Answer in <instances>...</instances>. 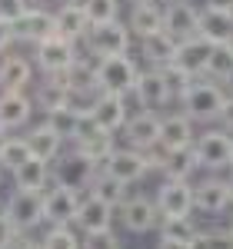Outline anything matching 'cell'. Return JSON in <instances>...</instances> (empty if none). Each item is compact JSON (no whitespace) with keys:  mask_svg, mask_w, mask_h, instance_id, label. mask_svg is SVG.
Here are the masks:
<instances>
[{"mask_svg":"<svg viewBox=\"0 0 233 249\" xmlns=\"http://www.w3.org/2000/svg\"><path fill=\"white\" fill-rule=\"evenodd\" d=\"M130 30H134V37H150L156 30H163V7L156 3V0H147V3H134V10H130Z\"/></svg>","mask_w":233,"mask_h":249,"instance_id":"cell-25","label":"cell"},{"mask_svg":"<svg viewBox=\"0 0 233 249\" xmlns=\"http://www.w3.org/2000/svg\"><path fill=\"white\" fill-rule=\"evenodd\" d=\"M134 96L143 110H160V107H167L174 100L170 83H167L160 67H150L147 73H140V80H136V87H134Z\"/></svg>","mask_w":233,"mask_h":249,"instance_id":"cell-12","label":"cell"},{"mask_svg":"<svg viewBox=\"0 0 233 249\" xmlns=\"http://www.w3.org/2000/svg\"><path fill=\"white\" fill-rule=\"evenodd\" d=\"M207 243H210V249H233V230L207 232Z\"/></svg>","mask_w":233,"mask_h":249,"instance_id":"cell-42","label":"cell"},{"mask_svg":"<svg viewBox=\"0 0 233 249\" xmlns=\"http://www.w3.org/2000/svg\"><path fill=\"white\" fill-rule=\"evenodd\" d=\"M14 40H17V37H14V20L0 17V53H3V50H7Z\"/></svg>","mask_w":233,"mask_h":249,"instance_id":"cell-43","label":"cell"},{"mask_svg":"<svg viewBox=\"0 0 233 249\" xmlns=\"http://www.w3.org/2000/svg\"><path fill=\"white\" fill-rule=\"evenodd\" d=\"M17 239H20V230L14 226V219L7 213H0V249H14Z\"/></svg>","mask_w":233,"mask_h":249,"instance_id":"cell-40","label":"cell"},{"mask_svg":"<svg viewBox=\"0 0 233 249\" xmlns=\"http://www.w3.org/2000/svg\"><path fill=\"white\" fill-rule=\"evenodd\" d=\"M74 43H77V40H67V37H60V34L40 40V43H37V63H40V70H43V73H63V70H70V67H74V60H77Z\"/></svg>","mask_w":233,"mask_h":249,"instance_id":"cell-8","label":"cell"},{"mask_svg":"<svg viewBox=\"0 0 233 249\" xmlns=\"http://www.w3.org/2000/svg\"><path fill=\"white\" fill-rule=\"evenodd\" d=\"M160 143H163L167 150H176V146H194V120H190L187 113L163 116Z\"/></svg>","mask_w":233,"mask_h":249,"instance_id":"cell-27","label":"cell"},{"mask_svg":"<svg viewBox=\"0 0 233 249\" xmlns=\"http://www.w3.org/2000/svg\"><path fill=\"white\" fill-rule=\"evenodd\" d=\"M160 130H163V120L156 116V110H140L136 116L127 120L123 136L134 150H150L154 143H160Z\"/></svg>","mask_w":233,"mask_h":249,"instance_id":"cell-15","label":"cell"},{"mask_svg":"<svg viewBox=\"0 0 233 249\" xmlns=\"http://www.w3.org/2000/svg\"><path fill=\"white\" fill-rule=\"evenodd\" d=\"M37 103H40V110H43V113H47V110H54V107L70 103V87H67V80L60 77V73H50V80H43V83H40Z\"/></svg>","mask_w":233,"mask_h":249,"instance_id":"cell-31","label":"cell"},{"mask_svg":"<svg viewBox=\"0 0 233 249\" xmlns=\"http://www.w3.org/2000/svg\"><path fill=\"white\" fill-rule=\"evenodd\" d=\"M34 156V150H30V140L27 136H17V140H7V146H3V156H0V163H3V170H17L20 163H27Z\"/></svg>","mask_w":233,"mask_h":249,"instance_id":"cell-34","label":"cell"},{"mask_svg":"<svg viewBox=\"0 0 233 249\" xmlns=\"http://www.w3.org/2000/svg\"><path fill=\"white\" fill-rule=\"evenodd\" d=\"M194 203H196V210L207 213V216L227 213V206H233L227 179H203L200 186H194Z\"/></svg>","mask_w":233,"mask_h":249,"instance_id":"cell-20","label":"cell"},{"mask_svg":"<svg viewBox=\"0 0 233 249\" xmlns=\"http://www.w3.org/2000/svg\"><path fill=\"white\" fill-rule=\"evenodd\" d=\"M34 113V100L17 90V93H0V126L3 130H20Z\"/></svg>","mask_w":233,"mask_h":249,"instance_id":"cell-24","label":"cell"},{"mask_svg":"<svg viewBox=\"0 0 233 249\" xmlns=\"http://www.w3.org/2000/svg\"><path fill=\"white\" fill-rule=\"evenodd\" d=\"M127 190H130V183H123V179L110 176L107 170H100L97 179H94V186H90V193L100 196V199H107L110 206H123V203H127Z\"/></svg>","mask_w":233,"mask_h":249,"instance_id":"cell-32","label":"cell"},{"mask_svg":"<svg viewBox=\"0 0 233 249\" xmlns=\"http://www.w3.org/2000/svg\"><path fill=\"white\" fill-rule=\"evenodd\" d=\"M196 170H200L196 146H176V150H170L167 160H163V173H167V179H190Z\"/></svg>","mask_w":233,"mask_h":249,"instance_id":"cell-28","label":"cell"},{"mask_svg":"<svg viewBox=\"0 0 233 249\" xmlns=\"http://www.w3.org/2000/svg\"><path fill=\"white\" fill-rule=\"evenodd\" d=\"M7 140H10V136H7V130L0 126V156H3V146H7Z\"/></svg>","mask_w":233,"mask_h":249,"instance_id":"cell-48","label":"cell"},{"mask_svg":"<svg viewBox=\"0 0 233 249\" xmlns=\"http://www.w3.org/2000/svg\"><path fill=\"white\" fill-rule=\"evenodd\" d=\"M43 249H83V239L67 226H50V232L43 236Z\"/></svg>","mask_w":233,"mask_h":249,"instance_id":"cell-36","label":"cell"},{"mask_svg":"<svg viewBox=\"0 0 233 249\" xmlns=\"http://www.w3.org/2000/svg\"><path fill=\"white\" fill-rule=\"evenodd\" d=\"M30 7V0H0V17L7 20H17L23 10Z\"/></svg>","mask_w":233,"mask_h":249,"instance_id":"cell-41","label":"cell"},{"mask_svg":"<svg viewBox=\"0 0 233 249\" xmlns=\"http://www.w3.org/2000/svg\"><path fill=\"white\" fill-rule=\"evenodd\" d=\"M83 249H123V246H120V236L107 226V230L83 232Z\"/></svg>","mask_w":233,"mask_h":249,"instance_id":"cell-39","label":"cell"},{"mask_svg":"<svg viewBox=\"0 0 233 249\" xmlns=\"http://www.w3.org/2000/svg\"><path fill=\"white\" fill-rule=\"evenodd\" d=\"M176 47H180V40H176L174 34H167V30H156V34L140 40V53H143V60H147L150 67H167V63H174Z\"/></svg>","mask_w":233,"mask_h":249,"instance_id":"cell-23","label":"cell"},{"mask_svg":"<svg viewBox=\"0 0 233 249\" xmlns=\"http://www.w3.org/2000/svg\"><path fill=\"white\" fill-rule=\"evenodd\" d=\"M100 170H107L110 176L123 179V183H136V179H143L154 166H150V160H147L143 150H134L130 146V150H114V153L103 160Z\"/></svg>","mask_w":233,"mask_h":249,"instance_id":"cell-10","label":"cell"},{"mask_svg":"<svg viewBox=\"0 0 233 249\" xmlns=\"http://www.w3.org/2000/svg\"><path fill=\"white\" fill-rule=\"evenodd\" d=\"M130 3H147V0H130Z\"/></svg>","mask_w":233,"mask_h":249,"instance_id":"cell-51","label":"cell"},{"mask_svg":"<svg viewBox=\"0 0 233 249\" xmlns=\"http://www.w3.org/2000/svg\"><path fill=\"white\" fill-rule=\"evenodd\" d=\"M163 30L174 34L176 40H190L200 34V7L190 0H170L163 7Z\"/></svg>","mask_w":233,"mask_h":249,"instance_id":"cell-11","label":"cell"},{"mask_svg":"<svg viewBox=\"0 0 233 249\" xmlns=\"http://www.w3.org/2000/svg\"><path fill=\"white\" fill-rule=\"evenodd\" d=\"M27 140H30V150H34V156H43V160H57L60 150H63V136H60L57 130H50L47 123L34 126V130L27 133Z\"/></svg>","mask_w":233,"mask_h":249,"instance_id":"cell-30","label":"cell"},{"mask_svg":"<svg viewBox=\"0 0 233 249\" xmlns=\"http://www.w3.org/2000/svg\"><path fill=\"white\" fill-rule=\"evenodd\" d=\"M200 37H207L210 43H230L233 40V10L230 7L207 3L200 10Z\"/></svg>","mask_w":233,"mask_h":249,"instance_id":"cell-18","label":"cell"},{"mask_svg":"<svg viewBox=\"0 0 233 249\" xmlns=\"http://www.w3.org/2000/svg\"><path fill=\"white\" fill-rule=\"evenodd\" d=\"M57 34V20L47 10H37V7H27L17 20H14V37L20 43H40V40L54 37Z\"/></svg>","mask_w":233,"mask_h":249,"instance_id":"cell-13","label":"cell"},{"mask_svg":"<svg viewBox=\"0 0 233 249\" xmlns=\"http://www.w3.org/2000/svg\"><path fill=\"white\" fill-rule=\"evenodd\" d=\"M160 236H170V239H183V243H194L200 230L190 216H176V219H163L160 223Z\"/></svg>","mask_w":233,"mask_h":249,"instance_id":"cell-35","label":"cell"},{"mask_svg":"<svg viewBox=\"0 0 233 249\" xmlns=\"http://www.w3.org/2000/svg\"><path fill=\"white\" fill-rule=\"evenodd\" d=\"M120 219L130 232H150L160 226V210H156V199L150 196H127V203L120 206Z\"/></svg>","mask_w":233,"mask_h":249,"instance_id":"cell-14","label":"cell"},{"mask_svg":"<svg viewBox=\"0 0 233 249\" xmlns=\"http://www.w3.org/2000/svg\"><path fill=\"white\" fill-rule=\"evenodd\" d=\"M210 53H214V43H210L207 37H200V34H196V37H190V40H180L174 63H180L183 70H190L194 77H200V73H207Z\"/></svg>","mask_w":233,"mask_h":249,"instance_id":"cell-22","label":"cell"},{"mask_svg":"<svg viewBox=\"0 0 233 249\" xmlns=\"http://www.w3.org/2000/svg\"><path fill=\"white\" fill-rule=\"evenodd\" d=\"M154 199H156V210H160V223L163 219H176V216H190L196 210L194 186L187 179H163Z\"/></svg>","mask_w":233,"mask_h":249,"instance_id":"cell-6","label":"cell"},{"mask_svg":"<svg viewBox=\"0 0 233 249\" xmlns=\"http://www.w3.org/2000/svg\"><path fill=\"white\" fill-rule=\"evenodd\" d=\"M97 163L94 156H87L83 150H70V153H63L57 160V166H54V179L63 183V186H70V190H80V193H90L94 186V179H97Z\"/></svg>","mask_w":233,"mask_h":249,"instance_id":"cell-4","label":"cell"},{"mask_svg":"<svg viewBox=\"0 0 233 249\" xmlns=\"http://www.w3.org/2000/svg\"><path fill=\"white\" fill-rule=\"evenodd\" d=\"M140 80V70L136 63L127 53H116V57H103L97 60V87L100 93H123L130 96Z\"/></svg>","mask_w":233,"mask_h":249,"instance_id":"cell-3","label":"cell"},{"mask_svg":"<svg viewBox=\"0 0 233 249\" xmlns=\"http://www.w3.org/2000/svg\"><path fill=\"white\" fill-rule=\"evenodd\" d=\"M227 83H230V87H233V77H230V80H227Z\"/></svg>","mask_w":233,"mask_h":249,"instance_id":"cell-53","label":"cell"},{"mask_svg":"<svg viewBox=\"0 0 233 249\" xmlns=\"http://www.w3.org/2000/svg\"><path fill=\"white\" fill-rule=\"evenodd\" d=\"M30 80H34V70H30V63L23 57L7 53V57L0 60V93H17Z\"/></svg>","mask_w":233,"mask_h":249,"instance_id":"cell-26","label":"cell"},{"mask_svg":"<svg viewBox=\"0 0 233 249\" xmlns=\"http://www.w3.org/2000/svg\"><path fill=\"white\" fill-rule=\"evenodd\" d=\"M83 7L90 14V23H107V20H116L120 0H83Z\"/></svg>","mask_w":233,"mask_h":249,"instance_id":"cell-38","label":"cell"},{"mask_svg":"<svg viewBox=\"0 0 233 249\" xmlns=\"http://www.w3.org/2000/svg\"><path fill=\"white\" fill-rule=\"evenodd\" d=\"M227 103V93L216 87L214 80H194L190 90L180 96V107L183 113L196 120V123H210V120H220V110Z\"/></svg>","mask_w":233,"mask_h":249,"instance_id":"cell-1","label":"cell"},{"mask_svg":"<svg viewBox=\"0 0 233 249\" xmlns=\"http://www.w3.org/2000/svg\"><path fill=\"white\" fill-rule=\"evenodd\" d=\"M196 156H200V166L203 170H227L233 166V136L227 130H207L194 140Z\"/></svg>","mask_w":233,"mask_h":249,"instance_id":"cell-7","label":"cell"},{"mask_svg":"<svg viewBox=\"0 0 233 249\" xmlns=\"http://www.w3.org/2000/svg\"><path fill=\"white\" fill-rule=\"evenodd\" d=\"M207 3H216V7H230V10H233V0H207Z\"/></svg>","mask_w":233,"mask_h":249,"instance_id":"cell-49","label":"cell"},{"mask_svg":"<svg viewBox=\"0 0 233 249\" xmlns=\"http://www.w3.org/2000/svg\"><path fill=\"white\" fill-rule=\"evenodd\" d=\"M220 123H223V130L233 133V93L227 96V103H223V110H220Z\"/></svg>","mask_w":233,"mask_h":249,"instance_id":"cell-44","label":"cell"},{"mask_svg":"<svg viewBox=\"0 0 233 249\" xmlns=\"http://www.w3.org/2000/svg\"><path fill=\"white\" fill-rule=\"evenodd\" d=\"M227 186H230V203H233V173H230V179H227Z\"/></svg>","mask_w":233,"mask_h":249,"instance_id":"cell-50","label":"cell"},{"mask_svg":"<svg viewBox=\"0 0 233 249\" xmlns=\"http://www.w3.org/2000/svg\"><path fill=\"white\" fill-rule=\"evenodd\" d=\"M0 176H3V163H0Z\"/></svg>","mask_w":233,"mask_h":249,"instance_id":"cell-52","label":"cell"},{"mask_svg":"<svg viewBox=\"0 0 233 249\" xmlns=\"http://www.w3.org/2000/svg\"><path fill=\"white\" fill-rule=\"evenodd\" d=\"M230 230H233V216H230Z\"/></svg>","mask_w":233,"mask_h":249,"instance_id":"cell-54","label":"cell"},{"mask_svg":"<svg viewBox=\"0 0 233 249\" xmlns=\"http://www.w3.org/2000/svg\"><path fill=\"white\" fill-rule=\"evenodd\" d=\"M190 249H210V243H207V232H200L194 243H190Z\"/></svg>","mask_w":233,"mask_h":249,"instance_id":"cell-47","label":"cell"},{"mask_svg":"<svg viewBox=\"0 0 233 249\" xmlns=\"http://www.w3.org/2000/svg\"><path fill=\"white\" fill-rule=\"evenodd\" d=\"M3 213L14 219V226H17L20 232H23V230H34V226H40V223L47 219V213H43V193L20 190V186H17V190L7 196Z\"/></svg>","mask_w":233,"mask_h":249,"instance_id":"cell-5","label":"cell"},{"mask_svg":"<svg viewBox=\"0 0 233 249\" xmlns=\"http://www.w3.org/2000/svg\"><path fill=\"white\" fill-rule=\"evenodd\" d=\"M156 249H190V243H183V239H170V236H160Z\"/></svg>","mask_w":233,"mask_h":249,"instance_id":"cell-45","label":"cell"},{"mask_svg":"<svg viewBox=\"0 0 233 249\" xmlns=\"http://www.w3.org/2000/svg\"><path fill=\"white\" fill-rule=\"evenodd\" d=\"M14 249H43V243H37V239H23V236H20L17 243H14Z\"/></svg>","mask_w":233,"mask_h":249,"instance_id":"cell-46","label":"cell"},{"mask_svg":"<svg viewBox=\"0 0 233 249\" xmlns=\"http://www.w3.org/2000/svg\"><path fill=\"white\" fill-rule=\"evenodd\" d=\"M90 116L97 120L100 130H107V133H116V130H123L127 126V96L123 93H100L94 100V107H90Z\"/></svg>","mask_w":233,"mask_h":249,"instance_id":"cell-16","label":"cell"},{"mask_svg":"<svg viewBox=\"0 0 233 249\" xmlns=\"http://www.w3.org/2000/svg\"><path fill=\"white\" fill-rule=\"evenodd\" d=\"M57 34L67 40H83L87 37V30H90V14H87V7H83V0H70V3H63L57 14Z\"/></svg>","mask_w":233,"mask_h":249,"instance_id":"cell-21","label":"cell"},{"mask_svg":"<svg viewBox=\"0 0 233 249\" xmlns=\"http://www.w3.org/2000/svg\"><path fill=\"white\" fill-rule=\"evenodd\" d=\"M163 70V77H167V83H170V93L174 96H183L187 90H190V83H194V73L190 70H183L180 63H167V67H160Z\"/></svg>","mask_w":233,"mask_h":249,"instance_id":"cell-37","label":"cell"},{"mask_svg":"<svg viewBox=\"0 0 233 249\" xmlns=\"http://www.w3.org/2000/svg\"><path fill=\"white\" fill-rule=\"evenodd\" d=\"M80 110L74 103H63V107H54V110H47L43 113V123L50 126V130H57L63 140H74L77 136V126H80Z\"/></svg>","mask_w":233,"mask_h":249,"instance_id":"cell-29","label":"cell"},{"mask_svg":"<svg viewBox=\"0 0 233 249\" xmlns=\"http://www.w3.org/2000/svg\"><path fill=\"white\" fill-rule=\"evenodd\" d=\"M77 150H83L87 156H94V160H107V156L114 153L116 146H114V133H107V130H97V133H90L87 140H80V143H74Z\"/></svg>","mask_w":233,"mask_h":249,"instance_id":"cell-33","label":"cell"},{"mask_svg":"<svg viewBox=\"0 0 233 249\" xmlns=\"http://www.w3.org/2000/svg\"><path fill=\"white\" fill-rule=\"evenodd\" d=\"M80 199H83L80 190H70V186H63V183H54L50 190L43 193V213H47V223H54V226H67V223H74Z\"/></svg>","mask_w":233,"mask_h":249,"instance_id":"cell-9","label":"cell"},{"mask_svg":"<svg viewBox=\"0 0 233 249\" xmlns=\"http://www.w3.org/2000/svg\"><path fill=\"white\" fill-rule=\"evenodd\" d=\"M54 183L57 179H54V170H50V160H43V156H30L27 163H20L14 170V186H20V190L47 193Z\"/></svg>","mask_w":233,"mask_h":249,"instance_id":"cell-19","label":"cell"},{"mask_svg":"<svg viewBox=\"0 0 233 249\" xmlns=\"http://www.w3.org/2000/svg\"><path fill=\"white\" fill-rule=\"evenodd\" d=\"M130 37H134V30H130V23H123V20H107V23H90V30H87V53L90 57H116V53H127L130 50Z\"/></svg>","mask_w":233,"mask_h":249,"instance_id":"cell-2","label":"cell"},{"mask_svg":"<svg viewBox=\"0 0 233 249\" xmlns=\"http://www.w3.org/2000/svg\"><path fill=\"white\" fill-rule=\"evenodd\" d=\"M114 223V206L107 199H100L94 193H87L77 206V216H74V226L83 232H94V230H107Z\"/></svg>","mask_w":233,"mask_h":249,"instance_id":"cell-17","label":"cell"}]
</instances>
